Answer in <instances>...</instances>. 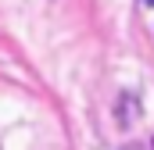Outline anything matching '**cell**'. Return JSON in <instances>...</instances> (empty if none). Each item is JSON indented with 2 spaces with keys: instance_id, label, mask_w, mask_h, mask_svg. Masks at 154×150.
<instances>
[{
  "instance_id": "6da1fadb",
  "label": "cell",
  "mask_w": 154,
  "mask_h": 150,
  "mask_svg": "<svg viewBox=\"0 0 154 150\" xmlns=\"http://www.w3.org/2000/svg\"><path fill=\"white\" fill-rule=\"evenodd\" d=\"M147 4H154V0H147Z\"/></svg>"
}]
</instances>
